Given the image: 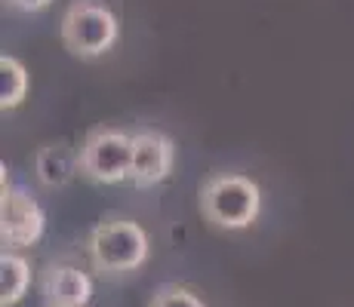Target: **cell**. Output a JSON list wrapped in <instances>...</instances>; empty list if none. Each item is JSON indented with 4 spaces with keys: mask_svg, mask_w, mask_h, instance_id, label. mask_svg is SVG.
I'll return each mask as SVG.
<instances>
[{
    "mask_svg": "<svg viewBox=\"0 0 354 307\" xmlns=\"http://www.w3.org/2000/svg\"><path fill=\"white\" fill-rule=\"evenodd\" d=\"M151 255V243L139 221L133 218H105L86 237V258L102 277L136 274Z\"/></svg>",
    "mask_w": 354,
    "mask_h": 307,
    "instance_id": "obj_1",
    "label": "cell"
},
{
    "mask_svg": "<svg viewBox=\"0 0 354 307\" xmlns=\"http://www.w3.org/2000/svg\"><path fill=\"white\" fill-rule=\"evenodd\" d=\"M201 212L219 230H247L262 212V188L243 172H216L201 184Z\"/></svg>",
    "mask_w": 354,
    "mask_h": 307,
    "instance_id": "obj_2",
    "label": "cell"
},
{
    "mask_svg": "<svg viewBox=\"0 0 354 307\" xmlns=\"http://www.w3.org/2000/svg\"><path fill=\"white\" fill-rule=\"evenodd\" d=\"M62 46L77 59H99L118 43L120 22L105 0H74L59 22Z\"/></svg>",
    "mask_w": 354,
    "mask_h": 307,
    "instance_id": "obj_3",
    "label": "cell"
},
{
    "mask_svg": "<svg viewBox=\"0 0 354 307\" xmlns=\"http://www.w3.org/2000/svg\"><path fill=\"white\" fill-rule=\"evenodd\" d=\"M133 172V135L114 126H96L80 141V175L96 184L129 181Z\"/></svg>",
    "mask_w": 354,
    "mask_h": 307,
    "instance_id": "obj_4",
    "label": "cell"
},
{
    "mask_svg": "<svg viewBox=\"0 0 354 307\" xmlns=\"http://www.w3.org/2000/svg\"><path fill=\"white\" fill-rule=\"evenodd\" d=\"M46 234V212L25 188H16L6 179L3 166V197H0V240L3 249H31Z\"/></svg>",
    "mask_w": 354,
    "mask_h": 307,
    "instance_id": "obj_5",
    "label": "cell"
},
{
    "mask_svg": "<svg viewBox=\"0 0 354 307\" xmlns=\"http://www.w3.org/2000/svg\"><path fill=\"white\" fill-rule=\"evenodd\" d=\"M176 166V145L169 135L158 129H139L133 132V172L129 181L136 188H154L167 181Z\"/></svg>",
    "mask_w": 354,
    "mask_h": 307,
    "instance_id": "obj_6",
    "label": "cell"
},
{
    "mask_svg": "<svg viewBox=\"0 0 354 307\" xmlns=\"http://www.w3.org/2000/svg\"><path fill=\"white\" fill-rule=\"evenodd\" d=\"M40 295L46 307H86L93 298V279L74 264H50L40 277Z\"/></svg>",
    "mask_w": 354,
    "mask_h": 307,
    "instance_id": "obj_7",
    "label": "cell"
},
{
    "mask_svg": "<svg viewBox=\"0 0 354 307\" xmlns=\"http://www.w3.org/2000/svg\"><path fill=\"white\" fill-rule=\"evenodd\" d=\"M34 175L50 190L65 188L74 175H80V148H74L65 139L40 145L34 154Z\"/></svg>",
    "mask_w": 354,
    "mask_h": 307,
    "instance_id": "obj_8",
    "label": "cell"
},
{
    "mask_svg": "<svg viewBox=\"0 0 354 307\" xmlns=\"http://www.w3.org/2000/svg\"><path fill=\"white\" fill-rule=\"evenodd\" d=\"M31 289V264L19 252L0 255V307H16Z\"/></svg>",
    "mask_w": 354,
    "mask_h": 307,
    "instance_id": "obj_9",
    "label": "cell"
},
{
    "mask_svg": "<svg viewBox=\"0 0 354 307\" xmlns=\"http://www.w3.org/2000/svg\"><path fill=\"white\" fill-rule=\"evenodd\" d=\"M28 90H31L28 68L16 56L0 59V108H3V111H16V108L28 99Z\"/></svg>",
    "mask_w": 354,
    "mask_h": 307,
    "instance_id": "obj_10",
    "label": "cell"
},
{
    "mask_svg": "<svg viewBox=\"0 0 354 307\" xmlns=\"http://www.w3.org/2000/svg\"><path fill=\"white\" fill-rule=\"evenodd\" d=\"M148 307H207L201 295H197L194 289H188V286H179V283H163L154 289L151 301Z\"/></svg>",
    "mask_w": 354,
    "mask_h": 307,
    "instance_id": "obj_11",
    "label": "cell"
},
{
    "mask_svg": "<svg viewBox=\"0 0 354 307\" xmlns=\"http://www.w3.org/2000/svg\"><path fill=\"white\" fill-rule=\"evenodd\" d=\"M50 3L53 0H6V6H12V10H19V12H40Z\"/></svg>",
    "mask_w": 354,
    "mask_h": 307,
    "instance_id": "obj_12",
    "label": "cell"
}]
</instances>
